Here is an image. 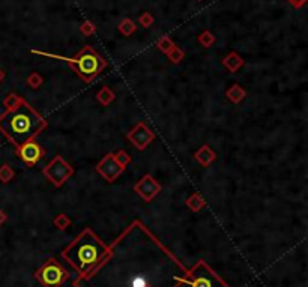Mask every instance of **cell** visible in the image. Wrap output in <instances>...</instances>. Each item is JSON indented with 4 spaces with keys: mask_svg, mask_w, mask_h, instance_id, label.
Returning a JSON list of instances; mask_svg holds the SVG:
<instances>
[{
    "mask_svg": "<svg viewBox=\"0 0 308 287\" xmlns=\"http://www.w3.org/2000/svg\"><path fill=\"white\" fill-rule=\"evenodd\" d=\"M188 269L141 222L131 225L110 245L104 261L75 287H176V276Z\"/></svg>",
    "mask_w": 308,
    "mask_h": 287,
    "instance_id": "1",
    "label": "cell"
},
{
    "mask_svg": "<svg viewBox=\"0 0 308 287\" xmlns=\"http://www.w3.org/2000/svg\"><path fill=\"white\" fill-rule=\"evenodd\" d=\"M47 125V120L24 99L0 114V132L15 147L35 140Z\"/></svg>",
    "mask_w": 308,
    "mask_h": 287,
    "instance_id": "2",
    "label": "cell"
},
{
    "mask_svg": "<svg viewBox=\"0 0 308 287\" xmlns=\"http://www.w3.org/2000/svg\"><path fill=\"white\" fill-rule=\"evenodd\" d=\"M110 246L90 228H84L63 251L62 257L78 272L80 278L87 276L108 255Z\"/></svg>",
    "mask_w": 308,
    "mask_h": 287,
    "instance_id": "3",
    "label": "cell"
},
{
    "mask_svg": "<svg viewBox=\"0 0 308 287\" xmlns=\"http://www.w3.org/2000/svg\"><path fill=\"white\" fill-rule=\"evenodd\" d=\"M44 56H50V57H57L65 60L66 63H69L72 66V69L86 81L90 83L92 80H95L101 71L107 66V62L102 56H99L90 45H86L78 54H75L74 57H62V56H53V54H47V53H41V51H35Z\"/></svg>",
    "mask_w": 308,
    "mask_h": 287,
    "instance_id": "4",
    "label": "cell"
},
{
    "mask_svg": "<svg viewBox=\"0 0 308 287\" xmlns=\"http://www.w3.org/2000/svg\"><path fill=\"white\" fill-rule=\"evenodd\" d=\"M176 287H227V284L200 260L186 273L176 276Z\"/></svg>",
    "mask_w": 308,
    "mask_h": 287,
    "instance_id": "5",
    "label": "cell"
},
{
    "mask_svg": "<svg viewBox=\"0 0 308 287\" xmlns=\"http://www.w3.org/2000/svg\"><path fill=\"white\" fill-rule=\"evenodd\" d=\"M68 270L54 257L47 258L35 272V278L44 287H60L68 279Z\"/></svg>",
    "mask_w": 308,
    "mask_h": 287,
    "instance_id": "6",
    "label": "cell"
},
{
    "mask_svg": "<svg viewBox=\"0 0 308 287\" xmlns=\"http://www.w3.org/2000/svg\"><path fill=\"white\" fill-rule=\"evenodd\" d=\"M44 174L51 180V183H54L56 186H62L65 183V180L72 176L74 170L69 164H66L60 156H56L54 159H51V162L42 170Z\"/></svg>",
    "mask_w": 308,
    "mask_h": 287,
    "instance_id": "7",
    "label": "cell"
},
{
    "mask_svg": "<svg viewBox=\"0 0 308 287\" xmlns=\"http://www.w3.org/2000/svg\"><path fill=\"white\" fill-rule=\"evenodd\" d=\"M15 149H17V155L30 167L38 164L41 161V158L44 156V149L35 140L27 141V143H24V144H21Z\"/></svg>",
    "mask_w": 308,
    "mask_h": 287,
    "instance_id": "8",
    "label": "cell"
},
{
    "mask_svg": "<svg viewBox=\"0 0 308 287\" xmlns=\"http://www.w3.org/2000/svg\"><path fill=\"white\" fill-rule=\"evenodd\" d=\"M96 170L99 171V174H102L108 182H113L122 171H123V165H120V162L116 159V156L113 153H108L98 165Z\"/></svg>",
    "mask_w": 308,
    "mask_h": 287,
    "instance_id": "9",
    "label": "cell"
},
{
    "mask_svg": "<svg viewBox=\"0 0 308 287\" xmlns=\"http://www.w3.org/2000/svg\"><path fill=\"white\" fill-rule=\"evenodd\" d=\"M134 189L137 191L138 195H141L144 200L149 201V200H152V198L159 192L161 186H159V183H158L152 176L146 174V176L134 186Z\"/></svg>",
    "mask_w": 308,
    "mask_h": 287,
    "instance_id": "10",
    "label": "cell"
},
{
    "mask_svg": "<svg viewBox=\"0 0 308 287\" xmlns=\"http://www.w3.org/2000/svg\"><path fill=\"white\" fill-rule=\"evenodd\" d=\"M128 138L135 144V147L138 149H144L152 140H153V134L147 129V126L144 123H138L129 134Z\"/></svg>",
    "mask_w": 308,
    "mask_h": 287,
    "instance_id": "11",
    "label": "cell"
},
{
    "mask_svg": "<svg viewBox=\"0 0 308 287\" xmlns=\"http://www.w3.org/2000/svg\"><path fill=\"white\" fill-rule=\"evenodd\" d=\"M12 177H14L12 168H11L9 165H2V167H0V180L6 183V182H9Z\"/></svg>",
    "mask_w": 308,
    "mask_h": 287,
    "instance_id": "12",
    "label": "cell"
},
{
    "mask_svg": "<svg viewBox=\"0 0 308 287\" xmlns=\"http://www.w3.org/2000/svg\"><path fill=\"white\" fill-rule=\"evenodd\" d=\"M113 96H114V95L110 92V89H108V87H104V89L98 93V99H99L102 104H108V102L113 99Z\"/></svg>",
    "mask_w": 308,
    "mask_h": 287,
    "instance_id": "13",
    "label": "cell"
},
{
    "mask_svg": "<svg viewBox=\"0 0 308 287\" xmlns=\"http://www.w3.org/2000/svg\"><path fill=\"white\" fill-rule=\"evenodd\" d=\"M20 101H21L20 96H17L15 93H11V95L3 101V104H5L6 108H12V107H15L17 104H20Z\"/></svg>",
    "mask_w": 308,
    "mask_h": 287,
    "instance_id": "14",
    "label": "cell"
},
{
    "mask_svg": "<svg viewBox=\"0 0 308 287\" xmlns=\"http://www.w3.org/2000/svg\"><path fill=\"white\" fill-rule=\"evenodd\" d=\"M5 219H6V216H5V213H3V212L0 210V224H2V222H3Z\"/></svg>",
    "mask_w": 308,
    "mask_h": 287,
    "instance_id": "15",
    "label": "cell"
},
{
    "mask_svg": "<svg viewBox=\"0 0 308 287\" xmlns=\"http://www.w3.org/2000/svg\"><path fill=\"white\" fill-rule=\"evenodd\" d=\"M3 77H5V74H3V71H2V69H0V81H2V80H3Z\"/></svg>",
    "mask_w": 308,
    "mask_h": 287,
    "instance_id": "16",
    "label": "cell"
}]
</instances>
